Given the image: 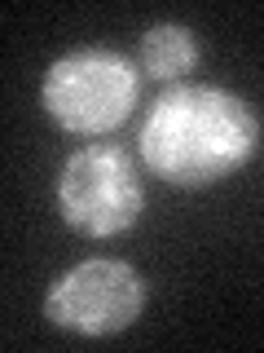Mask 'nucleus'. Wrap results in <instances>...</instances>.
Masks as SVG:
<instances>
[{
    "mask_svg": "<svg viewBox=\"0 0 264 353\" xmlns=\"http://www.w3.org/2000/svg\"><path fill=\"white\" fill-rule=\"evenodd\" d=\"M137 150L163 185L203 190L256 159L260 115L220 84H172L141 119Z\"/></svg>",
    "mask_w": 264,
    "mask_h": 353,
    "instance_id": "1",
    "label": "nucleus"
},
{
    "mask_svg": "<svg viewBox=\"0 0 264 353\" xmlns=\"http://www.w3.org/2000/svg\"><path fill=\"white\" fill-rule=\"evenodd\" d=\"M40 102L58 128L75 137H106L124 128L132 106L141 102V66L124 49L84 44L44 71Z\"/></svg>",
    "mask_w": 264,
    "mask_h": 353,
    "instance_id": "2",
    "label": "nucleus"
},
{
    "mask_svg": "<svg viewBox=\"0 0 264 353\" xmlns=\"http://www.w3.org/2000/svg\"><path fill=\"white\" fill-rule=\"evenodd\" d=\"M53 199L62 221L84 239H119L146 212L137 159L115 141H88L66 154Z\"/></svg>",
    "mask_w": 264,
    "mask_h": 353,
    "instance_id": "3",
    "label": "nucleus"
},
{
    "mask_svg": "<svg viewBox=\"0 0 264 353\" xmlns=\"http://www.w3.org/2000/svg\"><path fill=\"white\" fill-rule=\"evenodd\" d=\"M146 309V279L119 256H93L62 274L44 296V318L71 336H115Z\"/></svg>",
    "mask_w": 264,
    "mask_h": 353,
    "instance_id": "4",
    "label": "nucleus"
},
{
    "mask_svg": "<svg viewBox=\"0 0 264 353\" xmlns=\"http://www.w3.org/2000/svg\"><path fill=\"white\" fill-rule=\"evenodd\" d=\"M198 58H203V49H198V36L185 22H154V27L141 36V49H137V62L141 71L150 75V80H181V75H190Z\"/></svg>",
    "mask_w": 264,
    "mask_h": 353,
    "instance_id": "5",
    "label": "nucleus"
}]
</instances>
